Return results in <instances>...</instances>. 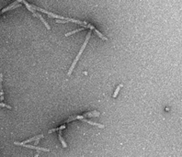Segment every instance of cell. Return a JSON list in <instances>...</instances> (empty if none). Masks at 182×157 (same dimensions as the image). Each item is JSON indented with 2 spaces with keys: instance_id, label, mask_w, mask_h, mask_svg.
Returning <instances> with one entry per match:
<instances>
[{
  "instance_id": "cell-15",
  "label": "cell",
  "mask_w": 182,
  "mask_h": 157,
  "mask_svg": "<svg viewBox=\"0 0 182 157\" xmlns=\"http://www.w3.org/2000/svg\"><path fill=\"white\" fill-rule=\"evenodd\" d=\"M39 142H40V140H37L35 142H33V143H34V145H38V144H39Z\"/></svg>"
},
{
  "instance_id": "cell-7",
  "label": "cell",
  "mask_w": 182,
  "mask_h": 157,
  "mask_svg": "<svg viewBox=\"0 0 182 157\" xmlns=\"http://www.w3.org/2000/svg\"><path fill=\"white\" fill-rule=\"evenodd\" d=\"M2 81H3V75L0 74V101L4 100V92L2 88Z\"/></svg>"
},
{
  "instance_id": "cell-2",
  "label": "cell",
  "mask_w": 182,
  "mask_h": 157,
  "mask_svg": "<svg viewBox=\"0 0 182 157\" xmlns=\"http://www.w3.org/2000/svg\"><path fill=\"white\" fill-rule=\"evenodd\" d=\"M43 138V134H40V135H37V136H34L32 137V138H30V139H29V140H26V141H24V142H21V143H19V142H15L14 144L15 145H19V146H22L23 144H26V143H33V142H35L37 140H41Z\"/></svg>"
},
{
  "instance_id": "cell-13",
  "label": "cell",
  "mask_w": 182,
  "mask_h": 157,
  "mask_svg": "<svg viewBox=\"0 0 182 157\" xmlns=\"http://www.w3.org/2000/svg\"><path fill=\"white\" fill-rule=\"evenodd\" d=\"M0 106H1V107H4V108H7V109H12V107L8 106V105H7V104H4V103H0Z\"/></svg>"
},
{
  "instance_id": "cell-16",
  "label": "cell",
  "mask_w": 182,
  "mask_h": 157,
  "mask_svg": "<svg viewBox=\"0 0 182 157\" xmlns=\"http://www.w3.org/2000/svg\"><path fill=\"white\" fill-rule=\"evenodd\" d=\"M34 157H39V153H36L35 156H34Z\"/></svg>"
},
{
  "instance_id": "cell-5",
  "label": "cell",
  "mask_w": 182,
  "mask_h": 157,
  "mask_svg": "<svg viewBox=\"0 0 182 157\" xmlns=\"http://www.w3.org/2000/svg\"><path fill=\"white\" fill-rule=\"evenodd\" d=\"M82 121H86V123H88V124H90V125H93V126H97V127H98V128H105V125L100 124V123L93 122V121H91V120L87 119H83Z\"/></svg>"
},
{
  "instance_id": "cell-4",
  "label": "cell",
  "mask_w": 182,
  "mask_h": 157,
  "mask_svg": "<svg viewBox=\"0 0 182 157\" xmlns=\"http://www.w3.org/2000/svg\"><path fill=\"white\" fill-rule=\"evenodd\" d=\"M83 118H94V117H98L100 116V112L96 111V110H93V111H89V112H86L82 115Z\"/></svg>"
},
{
  "instance_id": "cell-3",
  "label": "cell",
  "mask_w": 182,
  "mask_h": 157,
  "mask_svg": "<svg viewBox=\"0 0 182 157\" xmlns=\"http://www.w3.org/2000/svg\"><path fill=\"white\" fill-rule=\"evenodd\" d=\"M23 147H26V148H29V149H32V150H36V151H39V152H49V149L47 148H42V147H38L36 145H29V144H23L22 145Z\"/></svg>"
},
{
  "instance_id": "cell-11",
  "label": "cell",
  "mask_w": 182,
  "mask_h": 157,
  "mask_svg": "<svg viewBox=\"0 0 182 157\" xmlns=\"http://www.w3.org/2000/svg\"><path fill=\"white\" fill-rule=\"evenodd\" d=\"M121 87H122V84L119 85V86L116 87V89H115V92H114V94H113V97H114V98H115V97H117V96H118V94H119L120 90Z\"/></svg>"
},
{
  "instance_id": "cell-8",
  "label": "cell",
  "mask_w": 182,
  "mask_h": 157,
  "mask_svg": "<svg viewBox=\"0 0 182 157\" xmlns=\"http://www.w3.org/2000/svg\"><path fill=\"white\" fill-rule=\"evenodd\" d=\"M93 31H94V32H95L96 34L98 35V37H99V38H100V39H101V40H103V41H108V38H106L105 36H104V35L102 34L101 32H99V31H98V29H96V28H94V29H93Z\"/></svg>"
},
{
  "instance_id": "cell-6",
  "label": "cell",
  "mask_w": 182,
  "mask_h": 157,
  "mask_svg": "<svg viewBox=\"0 0 182 157\" xmlns=\"http://www.w3.org/2000/svg\"><path fill=\"white\" fill-rule=\"evenodd\" d=\"M36 18H39V19H41V21H42V23L44 24V26H45V27L47 28V29H51V27H50V26H49V24H48V23L46 22V20H45V19H43V17H42V15H41V14L36 13Z\"/></svg>"
},
{
  "instance_id": "cell-14",
  "label": "cell",
  "mask_w": 182,
  "mask_h": 157,
  "mask_svg": "<svg viewBox=\"0 0 182 157\" xmlns=\"http://www.w3.org/2000/svg\"><path fill=\"white\" fill-rule=\"evenodd\" d=\"M57 23H68L69 20H65V19H56Z\"/></svg>"
},
{
  "instance_id": "cell-9",
  "label": "cell",
  "mask_w": 182,
  "mask_h": 157,
  "mask_svg": "<svg viewBox=\"0 0 182 157\" xmlns=\"http://www.w3.org/2000/svg\"><path fill=\"white\" fill-rule=\"evenodd\" d=\"M59 140H60V142L62 143V146H63V148H67V144H66L65 141L63 140V136H62V130H59Z\"/></svg>"
},
{
  "instance_id": "cell-12",
  "label": "cell",
  "mask_w": 182,
  "mask_h": 157,
  "mask_svg": "<svg viewBox=\"0 0 182 157\" xmlns=\"http://www.w3.org/2000/svg\"><path fill=\"white\" fill-rule=\"evenodd\" d=\"M66 127V125H62V126H60L59 128H56V129H53V130H49V133H53V132H54L56 130H63L64 128Z\"/></svg>"
},
{
  "instance_id": "cell-10",
  "label": "cell",
  "mask_w": 182,
  "mask_h": 157,
  "mask_svg": "<svg viewBox=\"0 0 182 157\" xmlns=\"http://www.w3.org/2000/svg\"><path fill=\"white\" fill-rule=\"evenodd\" d=\"M84 29H86V28L84 27H82V28H80V29H75V30H72V31H70V32H68V33H65V37H68V36H70V35H73V34H75V33H77V32H79V31H81V30H84Z\"/></svg>"
},
{
  "instance_id": "cell-1",
  "label": "cell",
  "mask_w": 182,
  "mask_h": 157,
  "mask_svg": "<svg viewBox=\"0 0 182 157\" xmlns=\"http://www.w3.org/2000/svg\"><path fill=\"white\" fill-rule=\"evenodd\" d=\"M90 37H91V30H90V31H88V32H87V34H86V40H85L84 43H83V45L81 46V48H80V50H79V52H78V54L77 55L76 59L74 60V62H72V64H71V67H70V69H69V71H68V74H67V75H69V76H70L71 74L73 73L74 69H75V67H76V65H77V62L79 61V59H80V56L82 55V53H83V52H84V50L86 49V44L88 43V41H89V39H90Z\"/></svg>"
}]
</instances>
